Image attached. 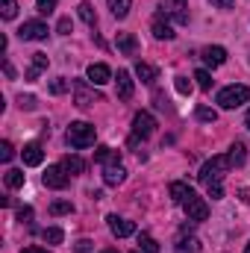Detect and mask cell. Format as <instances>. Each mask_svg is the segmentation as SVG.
<instances>
[{
  "label": "cell",
  "mask_w": 250,
  "mask_h": 253,
  "mask_svg": "<svg viewBox=\"0 0 250 253\" xmlns=\"http://www.w3.org/2000/svg\"><path fill=\"white\" fill-rule=\"evenodd\" d=\"M230 168H233V165H230L227 156H212V159L200 168V183L206 186V191H209L212 200H221V197H224V186H221V180H224V174H227Z\"/></svg>",
  "instance_id": "6da1fadb"
},
{
  "label": "cell",
  "mask_w": 250,
  "mask_h": 253,
  "mask_svg": "<svg viewBox=\"0 0 250 253\" xmlns=\"http://www.w3.org/2000/svg\"><path fill=\"white\" fill-rule=\"evenodd\" d=\"M68 144L77 147V150L91 147V144H94V124H88V121H74V124L68 126Z\"/></svg>",
  "instance_id": "7a4b0ae2"
},
{
  "label": "cell",
  "mask_w": 250,
  "mask_h": 253,
  "mask_svg": "<svg viewBox=\"0 0 250 253\" xmlns=\"http://www.w3.org/2000/svg\"><path fill=\"white\" fill-rule=\"evenodd\" d=\"M248 100H250L248 85H227V88L218 91V106H221V109H236V106H242V103H248Z\"/></svg>",
  "instance_id": "3957f363"
},
{
  "label": "cell",
  "mask_w": 250,
  "mask_h": 253,
  "mask_svg": "<svg viewBox=\"0 0 250 253\" xmlns=\"http://www.w3.org/2000/svg\"><path fill=\"white\" fill-rule=\"evenodd\" d=\"M159 15L177 24H188V0H159Z\"/></svg>",
  "instance_id": "277c9868"
},
{
  "label": "cell",
  "mask_w": 250,
  "mask_h": 253,
  "mask_svg": "<svg viewBox=\"0 0 250 253\" xmlns=\"http://www.w3.org/2000/svg\"><path fill=\"white\" fill-rule=\"evenodd\" d=\"M156 132V118L150 112H135L132 115V135L135 138H150Z\"/></svg>",
  "instance_id": "5b68a950"
},
{
  "label": "cell",
  "mask_w": 250,
  "mask_h": 253,
  "mask_svg": "<svg viewBox=\"0 0 250 253\" xmlns=\"http://www.w3.org/2000/svg\"><path fill=\"white\" fill-rule=\"evenodd\" d=\"M74 103H77L80 109H91L94 103H100V94H94V91L85 85V80H77V83H74Z\"/></svg>",
  "instance_id": "8992f818"
},
{
  "label": "cell",
  "mask_w": 250,
  "mask_h": 253,
  "mask_svg": "<svg viewBox=\"0 0 250 253\" xmlns=\"http://www.w3.org/2000/svg\"><path fill=\"white\" fill-rule=\"evenodd\" d=\"M183 209H186L188 221H206L209 218V203L203 200V197H197V194H191L186 203H183Z\"/></svg>",
  "instance_id": "52a82bcc"
},
{
  "label": "cell",
  "mask_w": 250,
  "mask_h": 253,
  "mask_svg": "<svg viewBox=\"0 0 250 253\" xmlns=\"http://www.w3.org/2000/svg\"><path fill=\"white\" fill-rule=\"evenodd\" d=\"M47 24H42V21H27V24H21V30H18V36L24 39V42H44L47 39Z\"/></svg>",
  "instance_id": "ba28073f"
},
{
  "label": "cell",
  "mask_w": 250,
  "mask_h": 253,
  "mask_svg": "<svg viewBox=\"0 0 250 253\" xmlns=\"http://www.w3.org/2000/svg\"><path fill=\"white\" fill-rule=\"evenodd\" d=\"M150 33H153V39H159V42H171L177 33H174V27H171V21L165 18V15H159L156 12V18H153V24H150Z\"/></svg>",
  "instance_id": "9c48e42d"
},
{
  "label": "cell",
  "mask_w": 250,
  "mask_h": 253,
  "mask_svg": "<svg viewBox=\"0 0 250 253\" xmlns=\"http://www.w3.org/2000/svg\"><path fill=\"white\" fill-rule=\"evenodd\" d=\"M85 77H88V83H91V85H106V83L112 80V71H109V65L94 62V65H88Z\"/></svg>",
  "instance_id": "30bf717a"
},
{
  "label": "cell",
  "mask_w": 250,
  "mask_h": 253,
  "mask_svg": "<svg viewBox=\"0 0 250 253\" xmlns=\"http://www.w3.org/2000/svg\"><path fill=\"white\" fill-rule=\"evenodd\" d=\"M68 180H71V177L65 174L62 165H53V168H47V171H44V186H47V189H65V186H68Z\"/></svg>",
  "instance_id": "8fae6325"
},
{
  "label": "cell",
  "mask_w": 250,
  "mask_h": 253,
  "mask_svg": "<svg viewBox=\"0 0 250 253\" xmlns=\"http://www.w3.org/2000/svg\"><path fill=\"white\" fill-rule=\"evenodd\" d=\"M106 221H109V230H112V236H115V239H126V236H132V233H135V224H132V221H126V218L109 215Z\"/></svg>",
  "instance_id": "7c38bea8"
},
{
  "label": "cell",
  "mask_w": 250,
  "mask_h": 253,
  "mask_svg": "<svg viewBox=\"0 0 250 253\" xmlns=\"http://www.w3.org/2000/svg\"><path fill=\"white\" fill-rule=\"evenodd\" d=\"M21 156H24V165H30V168H36V165H42V162H44V150H42V144H39V141L24 144Z\"/></svg>",
  "instance_id": "4fadbf2b"
},
{
  "label": "cell",
  "mask_w": 250,
  "mask_h": 253,
  "mask_svg": "<svg viewBox=\"0 0 250 253\" xmlns=\"http://www.w3.org/2000/svg\"><path fill=\"white\" fill-rule=\"evenodd\" d=\"M47 65H50V59H47V53H33V62H30V68H27V80L30 83H36L44 71H47Z\"/></svg>",
  "instance_id": "5bb4252c"
},
{
  "label": "cell",
  "mask_w": 250,
  "mask_h": 253,
  "mask_svg": "<svg viewBox=\"0 0 250 253\" xmlns=\"http://www.w3.org/2000/svg\"><path fill=\"white\" fill-rule=\"evenodd\" d=\"M126 180V171L121 162H115V165H103V183L106 186H121Z\"/></svg>",
  "instance_id": "9a60e30c"
},
{
  "label": "cell",
  "mask_w": 250,
  "mask_h": 253,
  "mask_svg": "<svg viewBox=\"0 0 250 253\" xmlns=\"http://www.w3.org/2000/svg\"><path fill=\"white\" fill-rule=\"evenodd\" d=\"M115 44H118V50H121L124 56H135V53H138V42H135L132 33H118Z\"/></svg>",
  "instance_id": "2e32d148"
},
{
  "label": "cell",
  "mask_w": 250,
  "mask_h": 253,
  "mask_svg": "<svg viewBox=\"0 0 250 253\" xmlns=\"http://www.w3.org/2000/svg\"><path fill=\"white\" fill-rule=\"evenodd\" d=\"M115 83H118V97L121 100H129L132 97V74L129 71H118Z\"/></svg>",
  "instance_id": "e0dca14e"
},
{
  "label": "cell",
  "mask_w": 250,
  "mask_h": 253,
  "mask_svg": "<svg viewBox=\"0 0 250 253\" xmlns=\"http://www.w3.org/2000/svg\"><path fill=\"white\" fill-rule=\"evenodd\" d=\"M203 62L209 65V68H218V65L227 62V50L218 47V44H215V47H206V50H203Z\"/></svg>",
  "instance_id": "ac0fdd59"
},
{
  "label": "cell",
  "mask_w": 250,
  "mask_h": 253,
  "mask_svg": "<svg viewBox=\"0 0 250 253\" xmlns=\"http://www.w3.org/2000/svg\"><path fill=\"white\" fill-rule=\"evenodd\" d=\"M135 77H138L141 83H147V85H153V83L159 80V71H156L153 65H147V62H135Z\"/></svg>",
  "instance_id": "d6986e66"
},
{
  "label": "cell",
  "mask_w": 250,
  "mask_h": 253,
  "mask_svg": "<svg viewBox=\"0 0 250 253\" xmlns=\"http://www.w3.org/2000/svg\"><path fill=\"white\" fill-rule=\"evenodd\" d=\"M168 194H171V200H174V203H180V206H183L194 191H191V186H186V183H171Z\"/></svg>",
  "instance_id": "ffe728a7"
},
{
  "label": "cell",
  "mask_w": 250,
  "mask_h": 253,
  "mask_svg": "<svg viewBox=\"0 0 250 253\" xmlns=\"http://www.w3.org/2000/svg\"><path fill=\"white\" fill-rule=\"evenodd\" d=\"M62 168H65V174H68V177H77V174H83V171H85V162H83L80 156H65Z\"/></svg>",
  "instance_id": "44dd1931"
},
{
  "label": "cell",
  "mask_w": 250,
  "mask_h": 253,
  "mask_svg": "<svg viewBox=\"0 0 250 253\" xmlns=\"http://www.w3.org/2000/svg\"><path fill=\"white\" fill-rule=\"evenodd\" d=\"M77 15H80L88 27H97V12H94V6H91L88 0H83V3L77 6Z\"/></svg>",
  "instance_id": "7402d4cb"
},
{
  "label": "cell",
  "mask_w": 250,
  "mask_h": 253,
  "mask_svg": "<svg viewBox=\"0 0 250 253\" xmlns=\"http://www.w3.org/2000/svg\"><path fill=\"white\" fill-rule=\"evenodd\" d=\"M94 159H97L100 165H115V162H118V150H112V147L100 144V147L94 150Z\"/></svg>",
  "instance_id": "603a6c76"
},
{
  "label": "cell",
  "mask_w": 250,
  "mask_h": 253,
  "mask_svg": "<svg viewBox=\"0 0 250 253\" xmlns=\"http://www.w3.org/2000/svg\"><path fill=\"white\" fill-rule=\"evenodd\" d=\"M174 253H200V242L194 239V236H183V239H177V245H174Z\"/></svg>",
  "instance_id": "cb8c5ba5"
},
{
  "label": "cell",
  "mask_w": 250,
  "mask_h": 253,
  "mask_svg": "<svg viewBox=\"0 0 250 253\" xmlns=\"http://www.w3.org/2000/svg\"><path fill=\"white\" fill-rule=\"evenodd\" d=\"M230 165H245V159H248V147H245V141H236L233 147H230Z\"/></svg>",
  "instance_id": "d4e9b609"
},
{
  "label": "cell",
  "mask_w": 250,
  "mask_h": 253,
  "mask_svg": "<svg viewBox=\"0 0 250 253\" xmlns=\"http://www.w3.org/2000/svg\"><path fill=\"white\" fill-rule=\"evenodd\" d=\"M24 180H27V177H24L21 168H9V171H6V186H9V189H24Z\"/></svg>",
  "instance_id": "484cf974"
},
{
  "label": "cell",
  "mask_w": 250,
  "mask_h": 253,
  "mask_svg": "<svg viewBox=\"0 0 250 253\" xmlns=\"http://www.w3.org/2000/svg\"><path fill=\"white\" fill-rule=\"evenodd\" d=\"M138 251L141 253H159V242H156L153 236L141 233V236H138Z\"/></svg>",
  "instance_id": "4316f807"
},
{
  "label": "cell",
  "mask_w": 250,
  "mask_h": 253,
  "mask_svg": "<svg viewBox=\"0 0 250 253\" xmlns=\"http://www.w3.org/2000/svg\"><path fill=\"white\" fill-rule=\"evenodd\" d=\"M129 6H132V0H109V12L115 18H126L129 15Z\"/></svg>",
  "instance_id": "83f0119b"
},
{
  "label": "cell",
  "mask_w": 250,
  "mask_h": 253,
  "mask_svg": "<svg viewBox=\"0 0 250 253\" xmlns=\"http://www.w3.org/2000/svg\"><path fill=\"white\" fill-rule=\"evenodd\" d=\"M42 239L47 242V245H59L65 239V233L59 230V227H47V230H42Z\"/></svg>",
  "instance_id": "f1b7e54d"
},
{
  "label": "cell",
  "mask_w": 250,
  "mask_h": 253,
  "mask_svg": "<svg viewBox=\"0 0 250 253\" xmlns=\"http://www.w3.org/2000/svg\"><path fill=\"white\" fill-rule=\"evenodd\" d=\"M74 212V203H68V200H53L50 203V215H71Z\"/></svg>",
  "instance_id": "f546056e"
},
{
  "label": "cell",
  "mask_w": 250,
  "mask_h": 253,
  "mask_svg": "<svg viewBox=\"0 0 250 253\" xmlns=\"http://www.w3.org/2000/svg\"><path fill=\"white\" fill-rule=\"evenodd\" d=\"M0 12H3L6 21H12V18L18 15V3H15V0H0Z\"/></svg>",
  "instance_id": "4dcf8cb0"
},
{
  "label": "cell",
  "mask_w": 250,
  "mask_h": 253,
  "mask_svg": "<svg viewBox=\"0 0 250 253\" xmlns=\"http://www.w3.org/2000/svg\"><path fill=\"white\" fill-rule=\"evenodd\" d=\"M194 80H197V85H200L203 91H209V88H212V77H209V71H203V68H200V71H194Z\"/></svg>",
  "instance_id": "1f68e13d"
},
{
  "label": "cell",
  "mask_w": 250,
  "mask_h": 253,
  "mask_svg": "<svg viewBox=\"0 0 250 253\" xmlns=\"http://www.w3.org/2000/svg\"><path fill=\"white\" fill-rule=\"evenodd\" d=\"M197 118L206 121V124H215V121H218V112L209 109V106H197Z\"/></svg>",
  "instance_id": "d6a6232c"
},
{
  "label": "cell",
  "mask_w": 250,
  "mask_h": 253,
  "mask_svg": "<svg viewBox=\"0 0 250 253\" xmlns=\"http://www.w3.org/2000/svg\"><path fill=\"white\" fill-rule=\"evenodd\" d=\"M174 88H177L183 97H188V94H191V80H188V77H177V80H174Z\"/></svg>",
  "instance_id": "836d02e7"
},
{
  "label": "cell",
  "mask_w": 250,
  "mask_h": 253,
  "mask_svg": "<svg viewBox=\"0 0 250 253\" xmlns=\"http://www.w3.org/2000/svg\"><path fill=\"white\" fill-rule=\"evenodd\" d=\"M18 106H21V109H27V112H33V109L39 106V100H36L33 94H21V97H18Z\"/></svg>",
  "instance_id": "e575fe53"
},
{
  "label": "cell",
  "mask_w": 250,
  "mask_h": 253,
  "mask_svg": "<svg viewBox=\"0 0 250 253\" xmlns=\"http://www.w3.org/2000/svg\"><path fill=\"white\" fill-rule=\"evenodd\" d=\"M36 9H39L42 15H50V12L56 9V0H36Z\"/></svg>",
  "instance_id": "d590c367"
},
{
  "label": "cell",
  "mask_w": 250,
  "mask_h": 253,
  "mask_svg": "<svg viewBox=\"0 0 250 253\" xmlns=\"http://www.w3.org/2000/svg\"><path fill=\"white\" fill-rule=\"evenodd\" d=\"M50 91H53V94H65V91H68V83H65V77H56V80L50 83Z\"/></svg>",
  "instance_id": "8d00e7d4"
},
{
  "label": "cell",
  "mask_w": 250,
  "mask_h": 253,
  "mask_svg": "<svg viewBox=\"0 0 250 253\" xmlns=\"http://www.w3.org/2000/svg\"><path fill=\"white\" fill-rule=\"evenodd\" d=\"M12 156H15V147H12L9 141H3V144H0V159H3V162H9Z\"/></svg>",
  "instance_id": "74e56055"
},
{
  "label": "cell",
  "mask_w": 250,
  "mask_h": 253,
  "mask_svg": "<svg viewBox=\"0 0 250 253\" xmlns=\"http://www.w3.org/2000/svg\"><path fill=\"white\" fill-rule=\"evenodd\" d=\"M71 30H74V27H71V18H59V24H56V33H59V36H68Z\"/></svg>",
  "instance_id": "f35d334b"
},
{
  "label": "cell",
  "mask_w": 250,
  "mask_h": 253,
  "mask_svg": "<svg viewBox=\"0 0 250 253\" xmlns=\"http://www.w3.org/2000/svg\"><path fill=\"white\" fill-rule=\"evenodd\" d=\"M18 221H21V224H30V221H33V209H30V206L18 209Z\"/></svg>",
  "instance_id": "ab89813d"
},
{
  "label": "cell",
  "mask_w": 250,
  "mask_h": 253,
  "mask_svg": "<svg viewBox=\"0 0 250 253\" xmlns=\"http://www.w3.org/2000/svg\"><path fill=\"white\" fill-rule=\"evenodd\" d=\"M209 3H212L215 9H233V6H236V0H209Z\"/></svg>",
  "instance_id": "60d3db41"
},
{
  "label": "cell",
  "mask_w": 250,
  "mask_h": 253,
  "mask_svg": "<svg viewBox=\"0 0 250 253\" xmlns=\"http://www.w3.org/2000/svg\"><path fill=\"white\" fill-rule=\"evenodd\" d=\"M88 251H91V242H88V239L77 242V253H88Z\"/></svg>",
  "instance_id": "b9f144b4"
},
{
  "label": "cell",
  "mask_w": 250,
  "mask_h": 253,
  "mask_svg": "<svg viewBox=\"0 0 250 253\" xmlns=\"http://www.w3.org/2000/svg\"><path fill=\"white\" fill-rule=\"evenodd\" d=\"M21 253H47V251H42V248H27V251H21Z\"/></svg>",
  "instance_id": "7bdbcfd3"
},
{
  "label": "cell",
  "mask_w": 250,
  "mask_h": 253,
  "mask_svg": "<svg viewBox=\"0 0 250 253\" xmlns=\"http://www.w3.org/2000/svg\"><path fill=\"white\" fill-rule=\"evenodd\" d=\"M245 126L250 129V109H248V118H245Z\"/></svg>",
  "instance_id": "ee69618b"
},
{
  "label": "cell",
  "mask_w": 250,
  "mask_h": 253,
  "mask_svg": "<svg viewBox=\"0 0 250 253\" xmlns=\"http://www.w3.org/2000/svg\"><path fill=\"white\" fill-rule=\"evenodd\" d=\"M100 253H118V251L115 248H106V251H100Z\"/></svg>",
  "instance_id": "f6af8a7d"
},
{
  "label": "cell",
  "mask_w": 250,
  "mask_h": 253,
  "mask_svg": "<svg viewBox=\"0 0 250 253\" xmlns=\"http://www.w3.org/2000/svg\"><path fill=\"white\" fill-rule=\"evenodd\" d=\"M245 253H250V242H248V248H245Z\"/></svg>",
  "instance_id": "bcb514c9"
},
{
  "label": "cell",
  "mask_w": 250,
  "mask_h": 253,
  "mask_svg": "<svg viewBox=\"0 0 250 253\" xmlns=\"http://www.w3.org/2000/svg\"><path fill=\"white\" fill-rule=\"evenodd\" d=\"M132 253H141V251H132Z\"/></svg>",
  "instance_id": "7dc6e473"
}]
</instances>
